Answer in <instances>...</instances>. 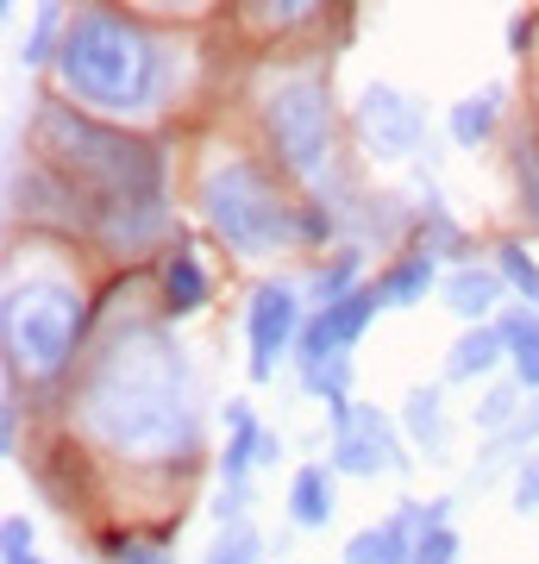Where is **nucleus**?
I'll return each mask as SVG.
<instances>
[{
	"label": "nucleus",
	"mask_w": 539,
	"mask_h": 564,
	"mask_svg": "<svg viewBox=\"0 0 539 564\" xmlns=\"http://www.w3.org/2000/svg\"><path fill=\"white\" fill-rule=\"evenodd\" d=\"M201 214L239 258H270L277 245L301 239V207L277 195V182L258 163H214L201 176Z\"/></svg>",
	"instance_id": "39448f33"
},
{
	"label": "nucleus",
	"mask_w": 539,
	"mask_h": 564,
	"mask_svg": "<svg viewBox=\"0 0 539 564\" xmlns=\"http://www.w3.org/2000/svg\"><path fill=\"white\" fill-rule=\"evenodd\" d=\"M520 395H527V389L520 383H502V389H489V395H483V408H477V426L483 433H508V426L520 421Z\"/></svg>",
	"instance_id": "412c9836"
},
{
	"label": "nucleus",
	"mask_w": 539,
	"mask_h": 564,
	"mask_svg": "<svg viewBox=\"0 0 539 564\" xmlns=\"http://www.w3.org/2000/svg\"><path fill=\"white\" fill-rule=\"evenodd\" d=\"M515 170H520V195H527V214L539 220V139H533V144L520 139V158H515Z\"/></svg>",
	"instance_id": "bb28decb"
},
{
	"label": "nucleus",
	"mask_w": 539,
	"mask_h": 564,
	"mask_svg": "<svg viewBox=\"0 0 539 564\" xmlns=\"http://www.w3.org/2000/svg\"><path fill=\"white\" fill-rule=\"evenodd\" d=\"M32 139L63 176H76L88 188V214L107 202H139V195H163V158L158 144L132 139L120 126H100L88 113L63 101H39V120H32ZM88 226V220H82Z\"/></svg>",
	"instance_id": "7ed1b4c3"
},
{
	"label": "nucleus",
	"mask_w": 539,
	"mask_h": 564,
	"mask_svg": "<svg viewBox=\"0 0 539 564\" xmlns=\"http://www.w3.org/2000/svg\"><path fill=\"white\" fill-rule=\"evenodd\" d=\"M459 226L445 220L440 207H427V220H420V251H427V258H445V251H459Z\"/></svg>",
	"instance_id": "b1692460"
},
{
	"label": "nucleus",
	"mask_w": 539,
	"mask_h": 564,
	"mask_svg": "<svg viewBox=\"0 0 539 564\" xmlns=\"http://www.w3.org/2000/svg\"><path fill=\"white\" fill-rule=\"evenodd\" d=\"M289 514H295V527L333 521V464H301L289 484Z\"/></svg>",
	"instance_id": "2eb2a0df"
},
{
	"label": "nucleus",
	"mask_w": 539,
	"mask_h": 564,
	"mask_svg": "<svg viewBox=\"0 0 539 564\" xmlns=\"http://www.w3.org/2000/svg\"><path fill=\"white\" fill-rule=\"evenodd\" d=\"M414 564H459V533L452 527H433L414 540Z\"/></svg>",
	"instance_id": "a878e982"
},
{
	"label": "nucleus",
	"mask_w": 539,
	"mask_h": 564,
	"mask_svg": "<svg viewBox=\"0 0 539 564\" xmlns=\"http://www.w3.org/2000/svg\"><path fill=\"white\" fill-rule=\"evenodd\" d=\"M0 333H7V370L44 383L76 358L82 333H88V307L63 276H25L7 289Z\"/></svg>",
	"instance_id": "20e7f679"
},
{
	"label": "nucleus",
	"mask_w": 539,
	"mask_h": 564,
	"mask_svg": "<svg viewBox=\"0 0 539 564\" xmlns=\"http://www.w3.org/2000/svg\"><path fill=\"white\" fill-rule=\"evenodd\" d=\"M352 282H358V251H333V263H320V276H314V302L333 307L345 295H358Z\"/></svg>",
	"instance_id": "aec40b11"
},
{
	"label": "nucleus",
	"mask_w": 539,
	"mask_h": 564,
	"mask_svg": "<svg viewBox=\"0 0 539 564\" xmlns=\"http://www.w3.org/2000/svg\"><path fill=\"white\" fill-rule=\"evenodd\" d=\"M358 132H364V144H370L382 163H401V158H414L427 120H420V107L408 101V95L370 82V88H364V101H358Z\"/></svg>",
	"instance_id": "1a4fd4ad"
},
{
	"label": "nucleus",
	"mask_w": 539,
	"mask_h": 564,
	"mask_svg": "<svg viewBox=\"0 0 539 564\" xmlns=\"http://www.w3.org/2000/svg\"><path fill=\"white\" fill-rule=\"evenodd\" d=\"M377 307H382L377 289H358V295H345V302H333V307H314V321L301 326V339H295L301 370H314V364H326V358H345Z\"/></svg>",
	"instance_id": "9d476101"
},
{
	"label": "nucleus",
	"mask_w": 539,
	"mask_h": 564,
	"mask_svg": "<svg viewBox=\"0 0 539 564\" xmlns=\"http://www.w3.org/2000/svg\"><path fill=\"white\" fill-rule=\"evenodd\" d=\"M515 502L527 508V514H539V452L527 458V470L515 477Z\"/></svg>",
	"instance_id": "c756f323"
},
{
	"label": "nucleus",
	"mask_w": 539,
	"mask_h": 564,
	"mask_svg": "<svg viewBox=\"0 0 539 564\" xmlns=\"http://www.w3.org/2000/svg\"><path fill=\"white\" fill-rule=\"evenodd\" d=\"M82 426L95 440H107L114 452H139V458L188 445V433H195L188 370H182V351L163 339L158 326L120 333L114 351L88 370V383H82Z\"/></svg>",
	"instance_id": "f257e3e1"
},
{
	"label": "nucleus",
	"mask_w": 539,
	"mask_h": 564,
	"mask_svg": "<svg viewBox=\"0 0 539 564\" xmlns=\"http://www.w3.org/2000/svg\"><path fill=\"white\" fill-rule=\"evenodd\" d=\"M245 333H251V383H270L277 377V358L301 339V295L289 282H263L258 295H251Z\"/></svg>",
	"instance_id": "0eeeda50"
},
{
	"label": "nucleus",
	"mask_w": 539,
	"mask_h": 564,
	"mask_svg": "<svg viewBox=\"0 0 539 564\" xmlns=\"http://www.w3.org/2000/svg\"><path fill=\"white\" fill-rule=\"evenodd\" d=\"M207 564H258V533H251L245 521H233V527H226V540L214 545V558H207Z\"/></svg>",
	"instance_id": "393cba45"
},
{
	"label": "nucleus",
	"mask_w": 539,
	"mask_h": 564,
	"mask_svg": "<svg viewBox=\"0 0 539 564\" xmlns=\"http://www.w3.org/2000/svg\"><path fill=\"white\" fill-rule=\"evenodd\" d=\"M401 426H408V440H414V445H427V458H440V452H445V408H440V389H408Z\"/></svg>",
	"instance_id": "a211bd4d"
},
{
	"label": "nucleus",
	"mask_w": 539,
	"mask_h": 564,
	"mask_svg": "<svg viewBox=\"0 0 539 564\" xmlns=\"http://www.w3.org/2000/svg\"><path fill=\"white\" fill-rule=\"evenodd\" d=\"M496 270H502V282H515L520 295L539 307V263L527 258V245H502V251H496Z\"/></svg>",
	"instance_id": "4be33fe9"
},
{
	"label": "nucleus",
	"mask_w": 539,
	"mask_h": 564,
	"mask_svg": "<svg viewBox=\"0 0 539 564\" xmlns=\"http://www.w3.org/2000/svg\"><path fill=\"white\" fill-rule=\"evenodd\" d=\"M0 440H7V452L20 445V402H13V395L0 402Z\"/></svg>",
	"instance_id": "2f4dec72"
},
{
	"label": "nucleus",
	"mask_w": 539,
	"mask_h": 564,
	"mask_svg": "<svg viewBox=\"0 0 539 564\" xmlns=\"http://www.w3.org/2000/svg\"><path fill=\"white\" fill-rule=\"evenodd\" d=\"M270 120V139H277V158L295 170L301 182H320L326 163H333V95L320 76H289L277 82V95L263 107Z\"/></svg>",
	"instance_id": "423d86ee"
},
{
	"label": "nucleus",
	"mask_w": 539,
	"mask_h": 564,
	"mask_svg": "<svg viewBox=\"0 0 539 564\" xmlns=\"http://www.w3.org/2000/svg\"><path fill=\"white\" fill-rule=\"evenodd\" d=\"M0 552H7V564L32 558V521H25V514H7V527H0Z\"/></svg>",
	"instance_id": "cd10ccee"
},
{
	"label": "nucleus",
	"mask_w": 539,
	"mask_h": 564,
	"mask_svg": "<svg viewBox=\"0 0 539 564\" xmlns=\"http://www.w3.org/2000/svg\"><path fill=\"white\" fill-rule=\"evenodd\" d=\"M502 295V270H483V263H464V270H452L445 276V302H452V314L459 321H489V307H496Z\"/></svg>",
	"instance_id": "f8f14e48"
},
{
	"label": "nucleus",
	"mask_w": 539,
	"mask_h": 564,
	"mask_svg": "<svg viewBox=\"0 0 539 564\" xmlns=\"http://www.w3.org/2000/svg\"><path fill=\"white\" fill-rule=\"evenodd\" d=\"M63 88L107 113H144L163 95V44L114 7H82L57 51Z\"/></svg>",
	"instance_id": "f03ea898"
},
{
	"label": "nucleus",
	"mask_w": 539,
	"mask_h": 564,
	"mask_svg": "<svg viewBox=\"0 0 539 564\" xmlns=\"http://www.w3.org/2000/svg\"><path fill=\"white\" fill-rule=\"evenodd\" d=\"M502 345H508V364H515V383L539 389V314H508L502 321Z\"/></svg>",
	"instance_id": "f3484780"
},
{
	"label": "nucleus",
	"mask_w": 539,
	"mask_h": 564,
	"mask_svg": "<svg viewBox=\"0 0 539 564\" xmlns=\"http://www.w3.org/2000/svg\"><path fill=\"white\" fill-rule=\"evenodd\" d=\"M163 307L170 314H201L207 307V270H201V258L188 245H176L170 263H163Z\"/></svg>",
	"instance_id": "ddd939ff"
},
{
	"label": "nucleus",
	"mask_w": 539,
	"mask_h": 564,
	"mask_svg": "<svg viewBox=\"0 0 539 564\" xmlns=\"http://www.w3.org/2000/svg\"><path fill=\"white\" fill-rule=\"evenodd\" d=\"M345 564H414V527L401 521V514L382 527H364L345 545Z\"/></svg>",
	"instance_id": "9b49d317"
},
{
	"label": "nucleus",
	"mask_w": 539,
	"mask_h": 564,
	"mask_svg": "<svg viewBox=\"0 0 539 564\" xmlns=\"http://www.w3.org/2000/svg\"><path fill=\"white\" fill-rule=\"evenodd\" d=\"M502 358H508V345H502V326H471V333L452 345V358H445V377H452V383H471V377H489Z\"/></svg>",
	"instance_id": "4468645a"
},
{
	"label": "nucleus",
	"mask_w": 539,
	"mask_h": 564,
	"mask_svg": "<svg viewBox=\"0 0 539 564\" xmlns=\"http://www.w3.org/2000/svg\"><path fill=\"white\" fill-rule=\"evenodd\" d=\"M502 120V88H483V95H464L459 107H452V139L464 144V151H477L489 132H496Z\"/></svg>",
	"instance_id": "6ab92c4d"
},
{
	"label": "nucleus",
	"mask_w": 539,
	"mask_h": 564,
	"mask_svg": "<svg viewBox=\"0 0 539 564\" xmlns=\"http://www.w3.org/2000/svg\"><path fill=\"white\" fill-rule=\"evenodd\" d=\"M107 552H114V564H170L163 545H139V540H120V533L107 540Z\"/></svg>",
	"instance_id": "c85d7f7f"
},
{
	"label": "nucleus",
	"mask_w": 539,
	"mask_h": 564,
	"mask_svg": "<svg viewBox=\"0 0 539 564\" xmlns=\"http://www.w3.org/2000/svg\"><path fill=\"white\" fill-rule=\"evenodd\" d=\"M433 282H440V263L427 258V251H408L396 270H382L377 276V295H382V307H408V302H420Z\"/></svg>",
	"instance_id": "dca6fc26"
},
{
	"label": "nucleus",
	"mask_w": 539,
	"mask_h": 564,
	"mask_svg": "<svg viewBox=\"0 0 539 564\" xmlns=\"http://www.w3.org/2000/svg\"><path fill=\"white\" fill-rule=\"evenodd\" d=\"M408 452H401L396 426L382 421L377 408H352L339 421V440H333V470L345 477H370V470H408Z\"/></svg>",
	"instance_id": "6e6552de"
},
{
	"label": "nucleus",
	"mask_w": 539,
	"mask_h": 564,
	"mask_svg": "<svg viewBox=\"0 0 539 564\" xmlns=\"http://www.w3.org/2000/svg\"><path fill=\"white\" fill-rule=\"evenodd\" d=\"M57 32H69V25H63V7H39V20H32V32H25L20 57L25 63H44V57H51V44H57Z\"/></svg>",
	"instance_id": "5701e85b"
},
{
	"label": "nucleus",
	"mask_w": 539,
	"mask_h": 564,
	"mask_svg": "<svg viewBox=\"0 0 539 564\" xmlns=\"http://www.w3.org/2000/svg\"><path fill=\"white\" fill-rule=\"evenodd\" d=\"M301 239H333V214L326 207H301Z\"/></svg>",
	"instance_id": "7c9ffc66"
},
{
	"label": "nucleus",
	"mask_w": 539,
	"mask_h": 564,
	"mask_svg": "<svg viewBox=\"0 0 539 564\" xmlns=\"http://www.w3.org/2000/svg\"><path fill=\"white\" fill-rule=\"evenodd\" d=\"M20 564H44V558H20Z\"/></svg>",
	"instance_id": "72a5a7b5"
},
{
	"label": "nucleus",
	"mask_w": 539,
	"mask_h": 564,
	"mask_svg": "<svg viewBox=\"0 0 539 564\" xmlns=\"http://www.w3.org/2000/svg\"><path fill=\"white\" fill-rule=\"evenodd\" d=\"M508 44H515V51H527V44H533V20H515V25H508Z\"/></svg>",
	"instance_id": "473e14b6"
}]
</instances>
